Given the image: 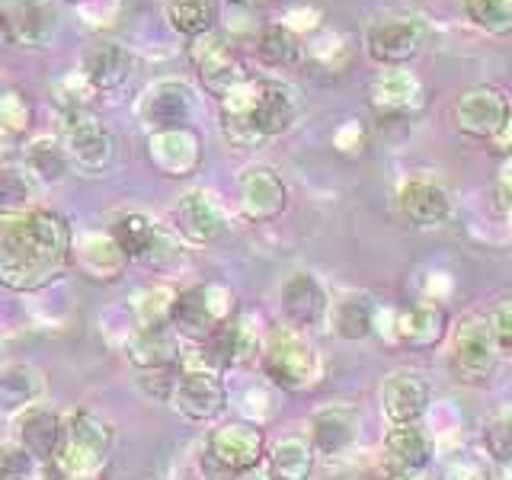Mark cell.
<instances>
[{
	"instance_id": "obj_1",
	"label": "cell",
	"mask_w": 512,
	"mask_h": 480,
	"mask_svg": "<svg viewBox=\"0 0 512 480\" xmlns=\"http://www.w3.org/2000/svg\"><path fill=\"white\" fill-rule=\"evenodd\" d=\"M74 266V231L52 208L0 212V288L32 295Z\"/></svg>"
},
{
	"instance_id": "obj_2",
	"label": "cell",
	"mask_w": 512,
	"mask_h": 480,
	"mask_svg": "<svg viewBox=\"0 0 512 480\" xmlns=\"http://www.w3.org/2000/svg\"><path fill=\"white\" fill-rule=\"evenodd\" d=\"M298 93L279 80H253L224 93L218 100L221 132L234 148H256L269 138L288 132L298 122Z\"/></svg>"
},
{
	"instance_id": "obj_3",
	"label": "cell",
	"mask_w": 512,
	"mask_h": 480,
	"mask_svg": "<svg viewBox=\"0 0 512 480\" xmlns=\"http://www.w3.org/2000/svg\"><path fill=\"white\" fill-rule=\"evenodd\" d=\"M116 452V426L93 410H68L58 452L52 458L55 480H106Z\"/></svg>"
},
{
	"instance_id": "obj_4",
	"label": "cell",
	"mask_w": 512,
	"mask_h": 480,
	"mask_svg": "<svg viewBox=\"0 0 512 480\" xmlns=\"http://www.w3.org/2000/svg\"><path fill=\"white\" fill-rule=\"evenodd\" d=\"M266 439L263 429L247 420L224 423L208 432V439L199 452L196 471L202 480H234L256 464H263Z\"/></svg>"
},
{
	"instance_id": "obj_5",
	"label": "cell",
	"mask_w": 512,
	"mask_h": 480,
	"mask_svg": "<svg viewBox=\"0 0 512 480\" xmlns=\"http://www.w3.org/2000/svg\"><path fill=\"white\" fill-rule=\"evenodd\" d=\"M263 375L279 391H308L320 378V352L295 327H276L263 343Z\"/></svg>"
},
{
	"instance_id": "obj_6",
	"label": "cell",
	"mask_w": 512,
	"mask_h": 480,
	"mask_svg": "<svg viewBox=\"0 0 512 480\" xmlns=\"http://www.w3.org/2000/svg\"><path fill=\"white\" fill-rule=\"evenodd\" d=\"M58 138L71 154L74 170L84 176H103L119 157V141L109 128L96 119L90 106L58 109Z\"/></svg>"
},
{
	"instance_id": "obj_7",
	"label": "cell",
	"mask_w": 512,
	"mask_h": 480,
	"mask_svg": "<svg viewBox=\"0 0 512 480\" xmlns=\"http://www.w3.org/2000/svg\"><path fill=\"white\" fill-rule=\"evenodd\" d=\"M231 317H234L231 288L221 282H202L180 292L170 327L186 343H208Z\"/></svg>"
},
{
	"instance_id": "obj_8",
	"label": "cell",
	"mask_w": 512,
	"mask_h": 480,
	"mask_svg": "<svg viewBox=\"0 0 512 480\" xmlns=\"http://www.w3.org/2000/svg\"><path fill=\"white\" fill-rule=\"evenodd\" d=\"M500 349L493 343L490 320L480 314H464L448 336V372L458 384L484 388L496 372Z\"/></svg>"
},
{
	"instance_id": "obj_9",
	"label": "cell",
	"mask_w": 512,
	"mask_h": 480,
	"mask_svg": "<svg viewBox=\"0 0 512 480\" xmlns=\"http://www.w3.org/2000/svg\"><path fill=\"white\" fill-rule=\"evenodd\" d=\"M170 407L183 416V420L196 426H212L228 410V388H224L221 372L202 365L180 362V375H176Z\"/></svg>"
},
{
	"instance_id": "obj_10",
	"label": "cell",
	"mask_w": 512,
	"mask_h": 480,
	"mask_svg": "<svg viewBox=\"0 0 512 480\" xmlns=\"http://www.w3.org/2000/svg\"><path fill=\"white\" fill-rule=\"evenodd\" d=\"M189 61H192V68H196L202 87L212 93L215 100H221L224 93H231L234 87H240L247 80V71H244V64H240L234 42L218 29L189 42Z\"/></svg>"
},
{
	"instance_id": "obj_11",
	"label": "cell",
	"mask_w": 512,
	"mask_h": 480,
	"mask_svg": "<svg viewBox=\"0 0 512 480\" xmlns=\"http://www.w3.org/2000/svg\"><path fill=\"white\" fill-rule=\"evenodd\" d=\"M58 36V10L52 0H4L0 4V39L13 48H48Z\"/></svg>"
},
{
	"instance_id": "obj_12",
	"label": "cell",
	"mask_w": 512,
	"mask_h": 480,
	"mask_svg": "<svg viewBox=\"0 0 512 480\" xmlns=\"http://www.w3.org/2000/svg\"><path fill=\"white\" fill-rule=\"evenodd\" d=\"M509 100L500 87L477 84L468 87L455 103V125L461 135H468L474 141H496L509 125Z\"/></svg>"
},
{
	"instance_id": "obj_13",
	"label": "cell",
	"mask_w": 512,
	"mask_h": 480,
	"mask_svg": "<svg viewBox=\"0 0 512 480\" xmlns=\"http://www.w3.org/2000/svg\"><path fill=\"white\" fill-rule=\"evenodd\" d=\"M436 458V439L423 423L391 426L381 442V468L391 480H410L423 474Z\"/></svg>"
},
{
	"instance_id": "obj_14",
	"label": "cell",
	"mask_w": 512,
	"mask_h": 480,
	"mask_svg": "<svg viewBox=\"0 0 512 480\" xmlns=\"http://www.w3.org/2000/svg\"><path fill=\"white\" fill-rule=\"evenodd\" d=\"M173 231L183 237V244L208 247L228 231V215H224L215 192L208 189H186L173 205Z\"/></svg>"
},
{
	"instance_id": "obj_15",
	"label": "cell",
	"mask_w": 512,
	"mask_h": 480,
	"mask_svg": "<svg viewBox=\"0 0 512 480\" xmlns=\"http://www.w3.org/2000/svg\"><path fill=\"white\" fill-rule=\"evenodd\" d=\"M397 212L404 215V221L413 224V228L432 231V228H442L448 215H452V196H448V189L439 180L416 173L397 186Z\"/></svg>"
},
{
	"instance_id": "obj_16",
	"label": "cell",
	"mask_w": 512,
	"mask_h": 480,
	"mask_svg": "<svg viewBox=\"0 0 512 480\" xmlns=\"http://www.w3.org/2000/svg\"><path fill=\"white\" fill-rule=\"evenodd\" d=\"M381 413L388 426H410V423H423V416L429 410V381L413 372V368H397L388 378L381 381Z\"/></svg>"
},
{
	"instance_id": "obj_17",
	"label": "cell",
	"mask_w": 512,
	"mask_h": 480,
	"mask_svg": "<svg viewBox=\"0 0 512 480\" xmlns=\"http://www.w3.org/2000/svg\"><path fill=\"white\" fill-rule=\"evenodd\" d=\"M365 48L384 68H400L423 48V29L413 16H381L365 29Z\"/></svg>"
},
{
	"instance_id": "obj_18",
	"label": "cell",
	"mask_w": 512,
	"mask_h": 480,
	"mask_svg": "<svg viewBox=\"0 0 512 480\" xmlns=\"http://www.w3.org/2000/svg\"><path fill=\"white\" fill-rule=\"evenodd\" d=\"M362 416L359 407L352 404H327L311 413L308 420V442L314 448V455L320 458H343L352 452V445L359 439Z\"/></svg>"
},
{
	"instance_id": "obj_19",
	"label": "cell",
	"mask_w": 512,
	"mask_h": 480,
	"mask_svg": "<svg viewBox=\"0 0 512 480\" xmlns=\"http://www.w3.org/2000/svg\"><path fill=\"white\" fill-rule=\"evenodd\" d=\"M237 192H240V212L253 224L276 221L288 205V189L282 183V176L266 164H253L240 173Z\"/></svg>"
},
{
	"instance_id": "obj_20",
	"label": "cell",
	"mask_w": 512,
	"mask_h": 480,
	"mask_svg": "<svg viewBox=\"0 0 512 480\" xmlns=\"http://www.w3.org/2000/svg\"><path fill=\"white\" fill-rule=\"evenodd\" d=\"M80 74L93 87L96 96H112L128 87V80L135 74V58L125 45L112 39H96L84 58H80Z\"/></svg>"
},
{
	"instance_id": "obj_21",
	"label": "cell",
	"mask_w": 512,
	"mask_h": 480,
	"mask_svg": "<svg viewBox=\"0 0 512 480\" xmlns=\"http://www.w3.org/2000/svg\"><path fill=\"white\" fill-rule=\"evenodd\" d=\"M148 160L154 170L173 180H186L199 170L202 164V138L196 128L180 125V128H164V132L148 135Z\"/></svg>"
},
{
	"instance_id": "obj_22",
	"label": "cell",
	"mask_w": 512,
	"mask_h": 480,
	"mask_svg": "<svg viewBox=\"0 0 512 480\" xmlns=\"http://www.w3.org/2000/svg\"><path fill=\"white\" fill-rule=\"evenodd\" d=\"M368 96H372V106L381 112V116H391V119L416 116V112L426 106L423 80L416 77L407 64H400V68H384L372 80Z\"/></svg>"
},
{
	"instance_id": "obj_23",
	"label": "cell",
	"mask_w": 512,
	"mask_h": 480,
	"mask_svg": "<svg viewBox=\"0 0 512 480\" xmlns=\"http://www.w3.org/2000/svg\"><path fill=\"white\" fill-rule=\"evenodd\" d=\"M279 301H282L285 324L295 330H308L320 324V320H327V311H330V295L314 272H292V276L282 282Z\"/></svg>"
},
{
	"instance_id": "obj_24",
	"label": "cell",
	"mask_w": 512,
	"mask_h": 480,
	"mask_svg": "<svg viewBox=\"0 0 512 480\" xmlns=\"http://www.w3.org/2000/svg\"><path fill=\"white\" fill-rule=\"evenodd\" d=\"M125 359L132 362L141 375L151 372H167L183 362V340L176 336L173 327H157V330H128L125 340Z\"/></svg>"
},
{
	"instance_id": "obj_25",
	"label": "cell",
	"mask_w": 512,
	"mask_h": 480,
	"mask_svg": "<svg viewBox=\"0 0 512 480\" xmlns=\"http://www.w3.org/2000/svg\"><path fill=\"white\" fill-rule=\"evenodd\" d=\"M64 429V413H55L42 404H32L20 413H13V439L39 464H52Z\"/></svg>"
},
{
	"instance_id": "obj_26",
	"label": "cell",
	"mask_w": 512,
	"mask_h": 480,
	"mask_svg": "<svg viewBox=\"0 0 512 480\" xmlns=\"http://www.w3.org/2000/svg\"><path fill=\"white\" fill-rule=\"evenodd\" d=\"M128 256L109 231H90L74 237V266L93 282H116L128 269Z\"/></svg>"
},
{
	"instance_id": "obj_27",
	"label": "cell",
	"mask_w": 512,
	"mask_h": 480,
	"mask_svg": "<svg viewBox=\"0 0 512 480\" xmlns=\"http://www.w3.org/2000/svg\"><path fill=\"white\" fill-rule=\"evenodd\" d=\"M141 116L151 125V132H164V128H180L192 116V90L183 80H164L144 93Z\"/></svg>"
},
{
	"instance_id": "obj_28",
	"label": "cell",
	"mask_w": 512,
	"mask_h": 480,
	"mask_svg": "<svg viewBox=\"0 0 512 480\" xmlns=\"http://www.w3.org/2000/svg\"><path fill=\"white\" fill-rule=\"evenodd\" d=\"M445 336V308L442 301L423 298L413 308L397 311V343L410 349H436Z\"/></svg>"
},
{
	"instance_id": "obj_29",
	"label": "cell",
	"mask_w": 512,
	"mask_h": 480,
	"mask_svg": "<svg viewBox=\"0 0 512 480\" xmlns=\"http://www.w3.org/2000/svg\"><path fill=\"white\" fill-rule=\"evenodd\" d=\"M375 314H378V304L362 295V292H343L330 298V311H327V324L333 330V336L349 343H359L368 340L375 333Z\"/></svg>"
},
{
	"instance_id": "obj_30",
	"label": "cell",
	"mask_w": 512,
	"mask_h": 480,
	"mask_svg": "<svg viewBox=\"0 0 512 480\" xmlns=\"http://www.w3.org/2000/svg\"><path fill=\"white\" fill-rule=\"evenodd\" d=\"M45 397V375L29 362L0 365V407L20 413Z\"/></svg>"
},
{
	"instance_id": "obj_31",
	"label": "cell",
	"mask_w": 512,
	"mask_h": 480,
	"mask_svg": "<svg viewBox=\"0 0 512 480\" xmlns=\"http://www.w3.org/2000/svg\"><path fill=\"white\" fill-rule=\"evenodd\" d=\"M42 186H58L71 176L74 164L64 141L55 135H39L26 144V164H23Z\"/></svg>"
},
{
	"instance_id": "obj_32",
	"label": "cell",
	"mask_w": 512,
	"mask_h": 480,
	"mask_svg": "<svg viewBox=\"0 0 512 480\" xmlns=\"http://www.w3.org/2000/svg\"><path fill=\"white\" fill-rule=\"evenodd\" d=\"M176 298H180V292H176L170 282H154V285L138 288L132 301H128V308H132V327L135 330L170 327Z\"/></svg>"
},
{
	"instance_id": "obj_33",
	"label": "cell",
	"mask_w": 512,
	"mask_h": 480,
	"mask_svg": "<svg viewBox=\"0 0 512 480\" xmlns=\"http://www.w3.org/2000/svg\"><path fill=\"white\" fill-rule=\"evenodd\" d=\"M314 461H317V455H314L308 439L288 436V439H279L276 445H272L269 471L276 480H311Z\"/></svg>"
},
{
	"instance_id": "obj_34",
	"label": "cell",
	"mask_w": 512,
	"mask_h": 480,
	"mask_svg": "<svg viewBox=\"0 0 512 480\" xmlns=\"http://www.w3.org/2000/svg\"><path fill=\"white\" fill-rule=\"evenodd\" d=\"M218 7L215 0H167V23L176 36L183 39H199L205 32L215 29Z\"/></svg>"
},
{
	"instance_id": "obj_35",
	"label": "cell",
	"mask_w": 512,
	"mask_h": 480,
	"mask_svg": "<svg viewBox=\"0 0 512 480\" xmlns=\"http://www.w3.org/2000/svg\"><path fill=\"white\" fill-rule=\"evenodd\" d=\"M109 234L122 247V253L128 256V260L144 263V256H148V250L154 244L157 224L141 212H122L116 221L109 224Z\"/></svg>"
},
{
	"instance_id": "obj_36",
	"label": "cell",
	"mask_w": 512,
	"mask_h": 480,
	"mask_svg": "<svg viewBox=\"0 0 512 480\" xmlns=\"http://www.w3.org/2000/svg\"><path fill=\"white\" fill-rule=\"evenodd\" d=\"M256 55L269 68H295L304 58V45L298 39V32H292L285 23H272L263 29L260 42H256Z\"/></svg>"
},
{
	"instance_id": "obj_37",
	"label": "cell",
	"mask_w": 512,
	"mask_h": 480,
	"mask_svg": "<svg viewBox=\"0 0 512 480\" xmlns=\"http://www.w3.org/2000/svg\"><path fill=\"white\" fill-rule=\"evenodd\" d=\"M464 13L487 36H512V0H464Z\"/></svg>"
},
{
	"instance_id": "obj_38",
	"label": "cell",
	"mask_w": 512,
	"mask_h": 480,
	"mask_svg": "<svg viewBox=\"0 0 512 480\" xmlns=\"http://www.w3.org/2000/svg\"><path fill=\"white\" fill-rule=\"evenodd\" d=\"M36 183L39 180L26 167L0 170V212H23V208H32Z\"/></svg>"
},
{
	"instance_id": "obj_39",
	"label": "cell",
	"mask_w": 512,
	"mask_h": 480,
	"mask_svg": "<svg viewBox=\"0 0 512 480\" xmlns=\"http://www.w3.org/2000/svg\"><path fill=\"white\" fill-rule=\"evenodd\" d=\"M32 128V103L23 90L4 87L0 90V135L4 138H23Z\"/></svg>"
},
{
	"instance_id": "obj_40",
	"label": "cell",
	"mask_w": 512,
	"mask_h": 480,
	"mask_svg": "<svg viewBox=\"0 0 512 480\" xmlns=\"http://www.w3.org/2000/svg\"><path fill=\"white\" fill-rule=\"evenodd\" d=\"M42 468L16 439L0 442V480H39Z\"/></svg>"
},
{
	"instance_id": "obj_41",
	"label": "cell",
	"mask_w": 512,
	"mask_h": 480,
	"mask_svg": "<svg viewBox=\"0 0 512 480\" xmlns=\"http://www.w3.org/2000/svg\"><path fill=\"white\" fill-rule=\"evenodd\" d=\"M484 448H487V455L500 464V468L512 464V407L500 410L484 426Z\"/></svg>"
},
{
	"instance_id": "obj_42",
	"label": "cell",
	"mask_w": 512,
	"mask_h": 480,
	"mask_svg": "<svg viewBox=\"0 0 512 480\" xmlns=\"http://www.w3.org/2000/svg\"><path fill=\"white\" fill-rule=\"evenodd\" d=\"M279 404H276V397H272L269 388H250L244 394V404H240V413H244V420L253 423V426H266L272 416H276Z\"/></svg>"
},
{
	"instance_id": "obj_43",
	"label": "cell",
	"mask_w": 512,
	"mask_h": 480,
	"mask_svg": "<svg viewBox=\"0 0 512 480\" xmlns=\"http://www.w3.org/2000/svg\"><path fill=\"white\" fill-rule=\"evenodd\" d=\"M490 333L493 343L503 356H512V298H503L496 304V311L490 317Z\"/></svg>"
},
{
	"instance_id": "obj_44",
	"label": "cell",
	"mask_w": 512,
	"mask_h": 480,
	"mask_svg": "<svg viewBox=\"0 0 512 480\" xmlns=\"http://www.w3.org/2000/svg\"><path fill=\"white\" fill-rule=\"evenodd\" d=\"M365 125L359 119H349L346 125H340L333 132V148L340 151L343 157H359L365 151Z\"/></svg>"
},
{
	"instance_id": "obj_45",
	"label": "cell",
	"mask_w": 512,
	"mask_h": 480,
	"mask_svg": "<svg viewBox=\"0 0 512 480\" xmlns=\"http://www.w3.org/2000/svg\"><path fill=\"white\" fill-rule=\"evenodd\" d=\"M442 480H487V468L474 458H458L445 468Z\"/></svg>"
},
{
	"instance_id": "obj_46",
	"label": "cell",
	"mask_w": 512,
	"mask_h": 480,
	"mask_svg": "<svg viewBox=\"0 0 512 480\" xmlns=\"http://www.w3.org/2000/svg\"><path fill=\"white\" fill-rule=\"evenodd\" d=\"M375 333L381 336L384 343H397V311L378 308V314H375Z\"/></svg>"
},
{
	"instance_id": "obj_47",
	"label": "cell",
	"mask_w": 512,
	"mask_h": 480,
	"mask_svg": "<svg viewBox=\"0 0 512 480\" xmlns=\"http://www.w3.org/2000/svg\"><path fill=\"white\" fill-rule=\"evenodd\" d=\"M234 480H276V477H272L269 464H256V468H250V471H244V474H237Z\"/></svg>"
},
{
	"instance_id": "obj_48",
	"label": "cell",
	"mask_w": 512,
	"mask_h": 480,
	"mask_svg": "<svg viewBox=\"0 0 512 480\" xmlns=\"http://www.w3.org/2000/svg\"><path fill=\"white\" fill-rule=\"evenodd\" d=\"M493 144H500V151H512V116H509V125H506V132L496 138Z\"/></svg>"
},
{
	"instance_id": "obj_49",
	"label": "cell",
	"mask_w": 512,
	"mask_h": 480,
	"mask_svg": "<svg viewBox=\"0 0 512 480\" xmlns=\"http://www.w3.org/2000/svg\"><path fill=\"white\" fill-rule=\"evenodd\" d=\"M503 477H506V480H512V464H506V468H503Z\"/></svg>"
},
{
	"instance_id": "obj_50",
	"label": "cell",
	"mask_w": 512,
	"mask_h": 480,
	"mask_svg": "<svg viewBox=\"0 0 512 480\" xmlns=\"http://www.w3.org/2000/svg\"><path fill=\"white\" fill-rule=\"evenodd\" d=\"M231 4H250V0H231Z\"/></svg>"
}]
</instances>
